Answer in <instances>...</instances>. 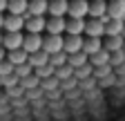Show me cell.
<instances>
[{"instance_id": "cell-1", "label": "cell", "mask_w": 125, "mask_h": 121, "mask_svg": "<svg viewBox=\"0 0 125 121\" xmlns=\"http://www.w3.org/2000/svg\"><path fill=\"white\" fill-rule=\"evenodd\" d=\"M62 38H65V36H52V34L42 36V47H40V49H42L47 56H54V54L62 52Z\"/></svg>"}, {"instance_id": "cell-2", "label": "cell", "mask_w": 125, "mask_h": 121, "mask_svg": "<svg viewBox=\"0 0 125 121\" xmlns=\"http://www.w3.org/2000/svg\"><path fill=\"white\" fill-rule=\"evenodd\" d=\"M40 47H42V34H25V38H22V52L27 56L40 52Z\"/></svg>"}, {"instance_id": "cell-3", "label": "cell", "mask_w": 125, "mask_h": 121, "mask_svg": "<svg viewBox=\"0 0 125 121\" xmlns=\"http://www.w3.org/2000/svg\"><path fill=\"white\" fill-rule=\"evenodd\" d=\"M87 7H89L87 0H72V2H69V9H67V16L69 18H76V20H85Z\"/></svg>"}, {"instance_id": "cell-4", "label": "cell", "mask_w": 125, "mask_h": 121, "mask_svg": "<svg viewBox=\"0 0 125 121\" xmlns=\"http://www.w3.org/2000/svg\"><path fill=\"white\" fill-rule=\"evenodd\" d=\"M22 38L25 34H2V49L5 52H16V49H22Z\"/></svg>"}, {"instance_id": "cell-5", "label": "cell", "mask_w": 125, "mask_h": 121, "mask_svg": "<svg viewBox=\"0 0 125 121\" xmlns=\"http://www.w3.org/2000/svg\"><path fill=\"white\" fill-rule=\"evenodd\" d=\"M83 40H85L83 36H65L62 38V52H65L67 56L83 52Z\"/></svg>"}, {"instance_id": "cell-6", "label": "cell", "mask_w": 125, "mask_h": 121, "mask_svg": "<svg viewBox=\"0 0 125 121\" xmlns=\"http://www.w3.org/2000/svg\"><path fill=\"white\" fill-rule=\"evenodd\" d=\"M67 9H69L67 0H49V5H47L49 18H65L67 16Z\"/></svg>"}, {"instance_id": "cell-7", "label": "cell", "mask_w": 125, "mask_h": 121, "mask_svg": "<svg viewBox=\"0 0 125 121\" xmlns=\"http://www.w3.org/2000/svg\"><path fill=\"white\" fill-rule=\"evenodd\" d=\"M85 36L87 38H103L105 36V25H103V20H96V18L85 20Z\"/></svg>"}, {"instance_id": "cell-8", "label": "cell", "mask_w": 125, "mask_h": 121, "mask_svg": "<svg viewBox=\"0 0 125 121\" xmlns=\"http://www.w3.org/2000/svg\"><path fill=\"white\" fill-rule=\"evenodd\" d=\"M47 5H49V0H29L27 2V13H25V20L31 18V16H45L47 13Z\"/></svg>"}, {"instance_id": "cell-9", "label": "cell", "mask_w": 125, "mask_h": 121, "mask_svg": "<svg viewBox=\"0 0 125 121\" xmlns=\"http://www.w3.org/2000/svg\"><path fill=\"white\" fill-rule=\"evenodd\" d=\"M87 16L96 18V20H103L107 16V2L105 0H92L89 7H87Z\"/></svg>"}, {"instance_id": "cell-10", "label": "cell", "mask_w": 125, "mask_h": 121, "mask_svg": "<svg viewBox=\"0 0 125 121\" xmlns=\"http://www.w3.org/2000/svg\"><path fill=\"white\" fill-rule=\"evenodd\" d=\"M2 29L7 34H18V32L25 29V18L22 16H11L9 13V16H5V27Z\"/></svg>"}, {"instance_id": "cell-11", "label": "cell", "mask_w": 125, "mask_h": 121, "mask_svg": "<svg viewBox=\"0 0 125 121\" xmlns=\"http://www.w3.org/2000/svg\"><path fill=\"white\" fill-rule=\"evenodd\" d=\"M107 18L125 23V2H121V0H112V2L107 5Z\"/></svg>"}, {"instance_id": "cell-12", "label": "cell", "mask_w": 125, "mask_h": 121, "mask_svg": "<svg viewBox=\"0 0 125 121\" xmlns=\"http://www.w3.org/2000/svg\"><path fill=\"white\" fill-rule=\"evenodd\" d=\"M65 25H67L65 18H49V20H45V32L52 34V36H62Z\"/></svg>"}, {"instance_id": "cell-13", "label": "cell", "mask_w": 125, "mask_h": 121, "mask_svg": "<svg viewBox=\"0 0 125 121\" xmlns=\"http://www.w3.org/2000/svg\"><path fill=\"white\" fill-rule=\"evenodd\" d=\"M25 32L27 34H42L45 32V18L42 16H31L25 20Z\"/></svg>"}, {"instance_id": "cell-14", "label": "cell", "mask_w": 125, "mask_h": 121, "mask_svg": "<svg viewBox=\"0 0 125 121\" xmlns=\"http://www.w3.org/2000/svg\"><path fill=\"white\" fill-rule=\"evenodd\" d=\"M103 49V38H85L83 40V54L94 56Z\"/></svg>"}, {"instance_id": "cell-15", "label": "cell", "mask_w": 125, "mask_h": 121, "mask_svg": "<svg viewBox=\"0 0 125 121\" xmlns=\"http://www.w3.org/2000/svg\"><path fill=\"white\" fill-rule=\"evenodd\" d=\"M103 25H105V36H107V38H112V36H123V23H121V20L107 18ZM105 36H103V38H105Z\"/></svg>"}, {"instance_id": "cell-16", "label": "cell", "mask_w": 125, "mask_h": 121, "mask_svg": "<svg viewBox=\"0 0 125 121\" xmlns=\"http://www.w3.org/2000/svg\"><path fill=\"white\" fill-rule=\"evenodd\" d=\"M65 32H67V36H83L85 34V20L69 18L67 25H65Z\"/></svg>"}, {"instance_id": "cell-17", "label": "cell", "mask_w": 125, "mask_h": 121, "mask_svg": "<svg viewBox=\"0 0 125 121\" xmlns=\"http://www.w3.org/2000/svg\"><path fill=\"white\" fill-rule=\"evenodd\" d=\"M29 0H7V11L11 16H25Z\"/></svg>"}, {"instance_id": "cell-18", "label": "cell", "mask_w": 125, "mask_h": 121, "mask_svg": "<svg viewBox=\"0 0 125 121\" xmlns=\"http://www.w3.org/2000/svg\"><path fill=\"white\" fill-rule=\"evenodd\" d=\"M87 63H89V56H87V54H83V52L67 56V65H69L74 72H76V70H81V67H85Z\"/></svg>"}, {"instance_id": "cell-19", "label": "cell", "mask_w": 125, "mask_h": 121, "mask_svg": "<svg viewBox=\"0 0 125 121\" xmlns=\"http://www.w3.org/2000/svg\"><path fill=\"white\" fill-rule=\"evenodd\" d=\"M27 63L31 65V70H36V67H42V65L49 63V56L40 49V52H36V54H29V56H27Z\"/></svg>"}, {"instance_id": "cell-20", "label": "cell", "mask_w": 125, "mask_h": 121, "mask_svg": "<svg viewBox=\"0 0 125 121\" xmlns=\"http://www.w3.org/2000/svg\"><path fill=\"white\" fill-rule=\"evenodd\" d=\"M5 60H9V63L16 67V65H22V63H27V54H25L22 49H16V52H7Z\"/></svg>"}, {"instance_id": "cell-21", "label": "cell", "mask_w": 125, "mask_h": 121, "mask_svg": "<svg viewBox=\"0 0 125 121\" xmlns=\"http://www.w3.org/2000/svg\"><path fill=\"white\" fill-rule=\"evenodd\" d=\"M34 76L38 79V81H49V79H54V67L47 63V65H42V67H36L34 70Z\"/></svg>"}, {"instance_id": "cell-22", "label": "cell", "mask_w": 125, "mask_h": 121, "mask_svg": "<svg viewBox=\"0 0 125 121\" xmlns=\"http://www.w3.org/2000/svg\"><path fill=\"white\" fill-rule=\"evenodd\" d=\"M31 74H34V70H31V65H29V63H22V65H16V67H13V76L18 79V81H22V79L31 76Z\"/></svg>"}, {"instance_id": "cell-23", "label": "cell", "mask_w": 125, "mask_h": 121, "mask_svg": "<svg viewBox=\"0 0 125 121\" xmlns=\"http://www.w3.org/2000/svg\"><path fill=\"white\" fill-rule=\"evenodd\" d=\"M49 65H52L54 70H58V67H62V65H67V54H65V52H58V54L49 56Z\"/></svg>"}, {"instance_id": "cell-24", "label": "cell", "mask_w": 125, "mask_h": 121, "mask_svg": "<svg viewBox=\"0 0 125 121\" xmlns=\"http://www.w3.org/2000/svg\"><path fill=\"white\" fill-rule=\"evenodd\" d=\"M11 74H13V65L9 63V60H0V79L11 76Z\"/></svg>"}, {"instance_id": "cell-25", "label": "cell", "mask_w": 125, "mask_h": 121, "mask_svg": "<svg viewBox=\"0 0 125 121\" xmlns=\"http://www.w3.org/2000/svg\"><path fill=\"white\" fill-rule=\"evenodd\" d=\"M7 11V0H0V13Z\"/></svg>"}, {"instance_id": "cell-26", "label": "cell", "mask_w": 125, "mask_h": 121, "mask_svg": "<svg viewBox=\"0 0 125 121\" xmlns=\"http://www.w3.org/2000/svg\"><path fill=\"white\" fill-rule=\"evenodd\" d=\"M5 27V13H0V29Z\"/></svg>"}, {"instance_id": "cell-27", "label": "cell", "mask_w": 125, "mask_h": 121, "mask_svg": "<svg viewBox=\"0 0 125 121\" xmlns=\"http://www.w3.org/2000/svg\"><path fill=\"white\" fill-rule=\"evenodd\" d=\"M5 56H7V52H5L2 47H0V60H5Z\"/></svg>"}, {"instance_id": "cell-28", "label": "cell", "mask_w": 125, "mask_h": 121, "mask_svg": "<svg viewBox=\"0 0 125 121\" xmlns=\"http://www.w3.org/2000/svg\"><path fill=\"white\" fill-rule=\"evenodd\" d=\"M123 38H125V23H123Z\"/></svg>"}, {"instance_id": "cell-29", "label": "cell", "mask_w": 125, "mask_h": 121, "mask_svg": "<svg viewBox=\"0 0 125 121\" xmlns=\"http://www.w3.org/2000/svg\"><path fill=\"white\" fill-rule=\"evenodd\" d=\"M0 47H2V34H0Z\"/></svg>"}, {"instance_id": "cell-30", "label": "cell", "mask_w": 125, "mask_h": 121, "mask_svg": "<svg viewBox=\"0 0 125 121\" xmlns=\"http://www.w3.org/2000/svg\"><path fill=\"white\" fill-rule=\"evenodd\" d=\"M121 2H125V0H121Z\"/></svg>"}]
</instances>
